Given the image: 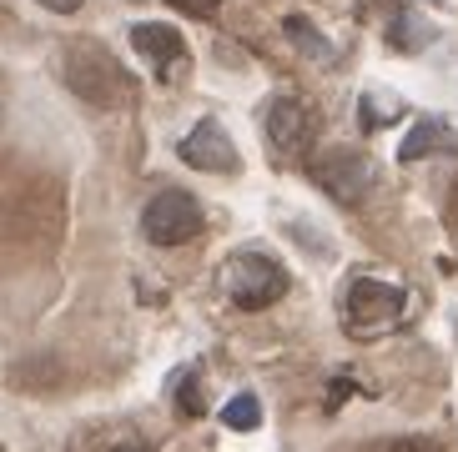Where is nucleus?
I'll list each match as a JSON object with an SVG mask.
<instances>
[{"instance_id": "obj_1", "label": "nucleus", "mask_w": 458, "mask_h": 452, "mask_svg": "<svg viewBox=\"0 0 458 452\" xmlns=\"http://www.w3.org/2000/svg\"><path fill=\"white\" fill-rule=\"evenodd\" d=\"M66 86L81 101H91V106H122L126 96H131L126 71L101 46H71L66 51Z\"/></svg>"}, {"instance_id": "obj_2", "label": "nucleus", "mask_w": 458, "mask_h": 452, "mask_svg": "<svg viewBox=\"0 0 458 452\" xmlns=\"http://www.w3.org/2000/svg\"><path fill=\"white\" fill-rule=\"evenodd\" d=\"M287 287H293V277L283 272V262L267 252H237L227 266V297L242 312H262V306H272L277 297H287Z\"/></svg>"}, {"instance_id": "obj_3", "label": "nucleus", "mask_w": 458, "mask_h": 452, "mask_svg": "<svg viewBox=\"0 0 458 452\" xmlns=\"http://www.w3.org/2000/svg\"><path fill=\"white\" fill-rule=\"evenodd\" d=\"M207 226L202 216V201L191 197V191H157L147 201V212H141V231H147L151 247H187L197 231Z\"/></svg>"}, {"instance_id": "obj_4", "label": "nucleus", "mask_w": 458, "mask_h": 452, "mask_svg": "<svg viewBox=\"0 0 458 452\" xmlns=\"http://www.w3.org/2000/svg\"><path fill=\"white\" fill-rule=\"evenodd\" d=\"M308 172H312V181H318V187L337 201V206H358V201L373 191V181H377L373 161H368L363 151H348V146L318 151Z\"/></svg>"}, {"instance_id": "obj_5", "label": "nucleus", "mask_w": 458, "mask_h": 452, "mask_svg": "<svg viewBox=\"0 0 458 452\" xmlns=\"http://www.w3.org/2000/svg\"><path fill=\"white\" fill-rule=\"evenodd\" d=\"M343 312H348L352 332H383V327H393V322L403 317V292L388 287V281L363 277V281H352V287H348Z\"/></svg>"}, {"instance_id": "obj_6", "label": "nucleus", "mask_w": 458, "mask_h": 452, "mask_svg": "<svg viewBox=\"0 0 458 452\" xmlns=\"http://www.w3.org/2000/svg\"><path fill=\"white\" fill-rule=\"evenodd\" d=\"M267 126V141L272 151H283V156H297V151L312 146V136H318V116L308 111V101H297V96H277L262 116Z\"/></svg>"}, {"instance_id": "obj_7", "label": "nucleus", "mask_w": 458, "mask_h": 452, "mask_svg": "<svg viewBox=\"0 0 458 452\" xmlns=\"http://www.w3.org/2000/svg\"><path fill=\"white\" fill-rule=\"evenodd\" d=\"M176 156L197 166V172H237V146L227 141V131L216 121H197L187 131V141L176 146Z\"/></svg>"}, {"instance_id": "obj_8", "label": "nucleus", "mask_w": 458, "mask_h": 452, "mask_svg": "<svg viewBox=\"0 0 458 452\" xmlns=\"http://www.w3.org/2000/svg\"><path fill=\"white\" fill-rule=\"evenodd\" d=\"M131 46H136V55H147L162 76H172V66L187 61V40L176 36L172 26H162V21H141V26H131Z\"/></svg>"}, {"instance_id": "obj_9", "label": "nucleus", "mask_w": 458, "mask_h": 452, "mask_svg": "<svg viewBox=\"0 0 458 452\" xmlns=\"http://www.w3.org/2000/svg\"><path fill=\"white\" fill-rule=\"evenodd\" d=\"M444 141H448V126H444V121H423V126H413V136L403 141V151H398V156H403V161L428 156V151H438Z\"/></svg>"}, {"instance_id": "obj_10", "label": "nucleus", "mask_w": 458, "mask_h": 452, "mask_svg": "<svg viewBox=\"0 0 458 452\" xmlns=\"http://www.w3.org/2000/svg\"><path fill=\"white\" fill-rule=\"evenodd\" d=\"M222 423L232 427V432H252L257 423H262V407H257V398L252 392H237V398L222 407Z\"/></svg>"}, {"instance_id": "obj_11", "label": "nucleus", "mask_w": 458, "mask_h": 452, "mask_svg": "<svg viewBox=\"0 0 458 452\" xmlns=\"http://www.w3.org/2000/svg\"><path fill=\"white\" fill-rule=\"evenodd\" d=\"M393 15H398V21H393V46H403V51H413V46H428L433 40V26H413V15L408 11H398V5H393Z\"/></svg>"}, {"instance_id": "obj_12", "label": "nucleus", "mask_w": 458, "mask_h": 452, "mask_svg": "<svg viewBox=\"0 0 458 452\" xmlns=\"http://www.w3.org/2000/svg\"><path fill=\"white\" fill-rule=\"evenodd\" d=\"M283 30H287V40H293V46H302L308 55H318V61H327V40L318 36V30H312L308 21H302V15H287V21H283Z\"/></svg>"}, {"instance_id": "obj_13", "label": "nucleus", "mask_w": 458, "mask_h": 452, "mask_svg": "<svg viewBox=\"0 0 458 452\" xmlns=\"http://www.w3.org/2000/svg\"><path fill=\"white\" fill-rule=\"evenodd\" d=\"M172 11H182V15H191V21H207V15H216V5L222 0H166Z\"/></svg>"}, {"instance_id": "obj_14", "label": "nucleus", "mask_w": 458, "mask_h": 452, "mask_svg": "<svg viewBox=\"0 0 458 452\" xmlns=\"http://www.w3.org/2000/svg\"><path fill=\"white\" fill-rule=\"evenodd\" d=\"M182 413H187V417H202V392H197V382H191V377L182 382Z\"/></svg>"}, {"instance_id": "obj_15", "label": "nucleus", "mask_w": 458, "mask_h": 452, "mask_svg": "<svg viewBox=\"0 0 458 452\" xmlns=\"http://www.w3.org/2000/svg\"><path fill=\"white\" fill-rule=\"evenodd\" d=\"M46 11H55V15H71V11H81L86 0H41Z\"/></svg>"}, {"instance_id": "obj_16", "label": "nucleus", "mask_w": 458, "mask_h": 452, "mask_svg": "<svg viewBox=\"0 0 458 452\" xmlns=\"http://www.w3.org/2000/svg\"><path fill=\"white\" fill-rule=\"evenodd\" d=\"M388 452H438L433 442H413V438H403V442H393Z\"/></svg>"}, {"instance_id": "obj_17", "label": "nucleus", "mask_w": 458, "mask_h": 452, "mask_svg": "<svg viewBox=\"0 0 458 452\" xmlns=\"http://www.w3.org/2000/svg\"><path fill=\"white\" fill-rule=\"evenodd\" d=\"M116 452H151V448H136V442H126V448H116Z\"/></svg>"}]
</instances>
